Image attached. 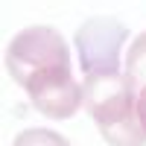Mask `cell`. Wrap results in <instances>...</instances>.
<instances>
[{
	"label": "cell",
	"mask_w": 146,
	"mask_h": 146,
	"mask_svg": "<svg viewBox=\"0 0 146 146\" xmlns=\"http://www.w3.org/2000/svg\"><path fill=\"white\" fill-rule=\"evenodd\" d=\"M6 64L12 79L27 88L35 108H41L44 114L64 120L79 108L82 91L70 79L67 47L56 29L35 27L21 32L9 44Z\"/></svg>",
	"instance_id": "cell-1"
},
{
	"label": "cell",
	"mask_w": 146,
	"mask_h": 146,
	"mask_svg": "<svg viewBox=\"0 0 146 146\" xmlns=\"http://www.w3.org/2000/svg\"><path fill=\"white\" fill-rule=\"evenodd\" d=\"M15 146H70L64 137H58L56 131H41V129H29L23 135L15 137Z\"/></svg>",
	"instance_id": "cell-5"
},
{
	"label": "cell",
	"mask_w": 146,
	"mask_h": 146,
	"mask_svg": "<svg viewBox=\"0 0 146 146\" xmlns=\"http://www.w3.org/2000/svg\"><path fill=\"white\" fill-rule=\"evenodd\" d=\"M85 100L111 146H143L146 129L135 114V85L120 73L85 76Z\"/></svg>",
	"instance_id": "cell-2"
},
{
	"label": "cell",
	"mask_w": 146,
	"mask_h": 146,
	"mask_svg": "<svg viewBox=\"0 0 146 146\" xmlns=\"http://www.w3.org/2000/svg\"><path fill=\"white\" fill-rule=\"evenodd\" d=\"M129 82L137 88H146V32L140 35V38L135 41V47H131L129 53V70H126Z\"/></svg>",
	"instance_id": "cell-4"
},
{
	"label": "cell",
	"mask_w": 146,
	"mask_h": 146,
	"mask_svg": "<svg viewBox=\"0 0 146 146\" xmlns=\"http://www.w3.org/2000/svg\"><path fill=\"white\" fill-rule=\"evenodd\" d=\"M129 35V29L114 18H94L85 21V27L76 32V47L82 58L85 76L94 73H114L117 70V56L120 44Z\"/></svg>",
	"instance_id": "cell-3"
},
{
	"label": "cell",
	"mask_w": 146,
	"mask_h": 146,
	"mask_svg": "<svg viewBox=\"0 0 146 146\" xmlns=\"http://www.w3.org/2000/svg\"><path fill=\"white\" fill-rule=\"evenodd\" d=\"M137 120H140V126L146 129V88H143L140 96H137Z\"/></svg>",
	"instance_id": "cell-6"
}]
</instances>
